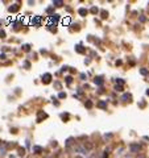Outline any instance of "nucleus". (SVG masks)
<instances>
[{
	"label": "nucleus",
	"mask_w": 149,
	"mask_h": 158,
	"mask_svg": "<svg viewBox=\"0 0 149 158\" xmlns=\"http://www.w3.org/2000/svg\"><path fill=\"white\" fill-rule=\"evenodd\" d=\"M50 78H52V75L50 74H45L42 77V82H45V83H49L50 82Z\"/></svg>",
	"instance_id": "nucleus-6"
},
{
	"label": "nucleus",
	"mask_w": 149,
	"mask_h": 158,
	"mask_svg": "<svg viewBox=\"0 0 149 158\" xmlns=\"http://www.w3.org/2000/svg\"><path fill=\"white\" fill-rule=\"evenodd\" d=\"M86 105H87V108H91V107H93V103H91V101H87Z\"/></svg>",
	"instance_id": "nucleus-21"
},
{
	"label": "nucleus",
	"mask_w": 149,
	"mask_h": 158,
	"mask_svg": "<svg viewBox=\"0 0 149 158\" xmlns=\"http://www.w3.org/2000/svg\"><path fill=\"white\" fill-rule=\"evenodd\" d=\"M91 12H93V13H96V12H98V8H96V7H93V8H91Z\"/></svg>",
	"instance_id": "nucleus-19"
},
{
	"label": "nucleus",
	"mask_w": 149,
	"mask_h": 158,
	"mask_svg": "<svg viewBox=\"0 0 149 158\" xmlns=\"http://www.w3.org/2000/svg\"><path fill=\"white\" fill-rule=\"evenodd\" d=\"M99 107L104 108V107H106V101H102V103H99Z\"/></svg>",
	"instance_id": "nucleus-22"
},
{
	"label": "nucleus",
	"mask_w": 149,
	"mask_h": 158,
	"mask_svg": "<svg viewBox=\"0 0 149 158\" xmlns=\"http://www.w3.org/2000/svg\"><path fill=\"white\" fill-rule=\"evenodd\" d=\"M24 66H25V67H29L30 65H29V62H25V63H24Z\"/></svg>",
	"instance_id": "nucleus-27"
},
{
	"label": "nucleus",
	"mask_w": 149,
	"mask_h": 158,
	"mask_svg": "<svg viewBox=\"0 0 149 158\" xmlns=\"http://www.w3.org/2000/svg\"><path fill=\"white\" fill-rule=\"evenodd\" d=\"M129 149H131V151H132V153H137V151L141 149V146H140V145H137V144H132L131 146H129Z\"/></svg>",
	"instance_id": "nucleus-1"
},
{
	"label": "nucleus",
	"mask_w": 149,
	"mask_h": 158,
	"mask_svg": "<svg viewBox=\"0 0 149 158\" xmlns=\"http://www.w3.org/2000/svg\"><path fill=\"white\" fill-rule=\"evenodd\" d=\"M19 9V5L17 4H13V7H9V12H16Z\"/></svg>",
	"instance_id": "nucleus-11"
},
{
	"label": "nucleus",
	"mask_w": 149,
	"mask_h": 158,
	"mask_svg": "<svg viewBox=\"0 0 149 158\" xmlns=\"http://www.w3.org/2000/svg\"><path fill=\"white\" fill-rule=\"evenodd\" d=\"M102 15H103L102 17H107V12H106V11H103V12H102Z\"/></svg>",
	"instance_id": "nucleus-25"
},
{
	"label": "nucleus",
	"mask_w": 149,
	"mask_h": 158,
	"mask_svg": "<svg viewBox=\"0 0 149 158\" xmlns=\"http://www.w3.org/2000/svg\"><path fill=\"white\" fill-rule=\"evenodd\" d=\"M24 50H29V45H24Z\"/></svg>",
	"instance_id": "nucleus-24"
},
{
	"label": "nucleus",
	"mask_w": 149,
	"mask_h": 158,
	"mask_svg": "<svg viewBox=\"0 0 149 158\" xmlns=\"http://www.w3.org/2000/svg\"><path fill=\"white\" fill-rule=\"evenodd\" d=\"M71 81H73V78H71V77H67V78H66V82H67V83H71Z\"/></svg>",
	"instance_id": "nucleus-20"
},
{
	"label": "nucleus",
	"mask_w": 149,
	"mask_h": 158,
	"mask_svg": "<svg viewBox=\"0 0 149 158\" xmlns=\"http://www.w3.org/2000/svg\"><path fill=\"white\" fill-rule=\"evenodd\" d=\"M19 154H20V155H24V154H25V149L20 148V149H19Z\"/></svg>",
	"instance_id": "nucleus-15"
},
{
	"label": "nucleus",
	"mask_w": 149,
	"mask_h": 158,
	"mask_svg": "<svg viewBox=\"0 0 149 158\" xmlns=\"http://www.w3.org/2000/svg\"><path fill=\"white\" fill-rule=\"evenodd\" d=\"M78 12H79V15H81V16H86L89 11H87L86 8H79V11H78Z\"/></svg>",
	"instance_id": "nucleus-9"
},
{
	"label": "nucleus",
	"mask_w": 149,
	"mask_h": 158,
	"mask_svg": "<svg viewBox=\"0 0 149 158\" xmlns=\"http://www.w3.org/2000/svg\"><path fill=\"white\" fill-rule=\"evenodd\" d=\"M77 151H79L82 154H87V149H85L83 146H78V148H77Z\"/></svg>",
	"instance_id": "nucleus-7"
},
{
	"label": "nucleus",
	"mask_w": 149,
	"mask_h": 158,
	"mask_svg": "<svg viewBox=\"0 0 149 158\" xmlns=\"http://www.w3.org/2000/svg\"><path fill=\"white\" fill-rule=\"evenodd\" d=\"M94 83H95V84H102V83H103L102 77H96L95 79H94Z\"/></svg>",
	"instance_id": "nucleus-10"
},
{
	"label": "nucleus",
	"mask_w": 149,
	"mask_h": 158,
	"mask_svg": "<svg viewBox=\"0 0 149 158\" xmlns=\"http://www.w3.org/2000/svg\"><path fill=\"white\" fill-rule=\"evenodd\" d=\"M75 158H82V157H75Z\"/></svg>",
	"instance_id": "nucleus-30"
},
{
	"label": "nucleus",
	"mask_w": 149,
	"mask_h": 158,
	"mask_svg": "<svg viewBox=\"0 0 149 158\" xmlns=\"http://www.w3.org/2000/svg\"><path fill=\"white\" fill-rule=\"evenodd\" d=\"M127 99H131V95L129 94H124L121 96V100H127Z\"/></svg>",
	"instance_id": "nucleus-14"
},
{
	"label": "nucleus",
	"mask_w": 149,
	"mask_h": 158,
	"mask_svg": "<svg viewBox=\"0 0 149 158\" xmlns=\"http://www.w3.org/2000/svg\"><path fill=\"white\" fill-rule=\"evenodd\" d=\"M56 87H57V88H61V84L58 83V82H57V83H56Z\"/></svg>",
	"instance_id": "nucleus-28"
},
{
	"label": "nucleus",
	"mask_w": 149,
	"mask_h": 158,
	"mask_svg": "<svg viewBox=\"0 0 149 158\" xmlns=\"http://www.w3.org/2000/svg\"><path fill=\"white\" fill-rule=\"evenodd\" d=\"M58 96H60L61 99H63V98H66V94H65V92H60V95H58Z\"/></svg>",
	"instance_id": "nucleus-18"
},
{
	"label": "nucleus",
	"mask_w": 149,
	"mask_h": 158,
	"mask_svg": "<svg viewBox=\"0 0 149 158\" xmlns=\"http://www.w3.org/2000/svg\"><path fill=\"white\" fill-rule=\"evenodd\" d=\"M30 23L33 24V25H40V23H41V17H38V16H34V17H32V20H30Z\"/></svg>",
	"instance_id": "nucleus-3"
},
{
	"label": "nucleus",
	"mask_w": 149,
	"mask_h": 158,
	"mask_svg": "<svg viewBox=\"0 0 149 158\" xmlns=\"http://www.w3.org/2000/svg\"><path fill=\"white\" fill-rule=\"evenodd\" d=\"M62 4H63L62 0H54V1H53V7H61Z\"/></svg>",
	"instance_id": "nucleus-8"
},
{
	"label": "nucleus",
	"mask_w": 149,
	"mask_h": 158,
	"mask_svg": "<svg viewBox=\"0 0 149 158\" xmlns=\"http://www.w3.org/2000/svg\"><path fill=\"white\" fill-rule=\"evenodd\" d=\"M74 144V138L73 137H69L66 140V148H70V146H71V145Z\"/></svg>",
	"instance_id": "nucleus-4"
},
{
	"label": "nucleus",
	"mask_w": 149,
	"mask_h": 158,
	"mask_svg": "<svg viewBox=\"0 0 149 158\" xmlns=\"http://www.w3.org/2000/svg\"><path fill=\"white\" fill-rule=\"evenodd\" d=\"M115 90H116V91H120V92H121V91H123V87H121V86H117V84H116V86H115Z\"/></svg>",
	"instance_id": "nucleus-16"
},
{
	"label": "nucleus",
	"mask_w": 149,
	"mask_h": 158,
	"mask_svg": "<svg viewBox=\"0 0 149 158\" xmlns=\"http://www.w3.org/2000/svg\"><path fill=\"white\" fill-rule=\"evenodd\" d=\"M0 37L5 38V32H4V30H0Z\"/></svg>",
	"instance_id": "nucleus-17"
},
{
	"label": "nucleus",
	"mask_w": 149,
	"mask_h": 158,
	"mask_svg": "<svg viewBox=\"0 0 149 158\" xmlns=\"http://www.w3.org/2000/svg\"><path fill=\"white\" fill-rule=\"evenodd\" d=\"M33 150L36 151V153H41V151H42V148H41V146H34Z\"/></svg>",
	"instance_id": "nucleus-13"
},
{
	"label": "nucleus",
	"mask_w": 149,
	"mask_h": 158,
	"mask_svg": "<svg viewBox=\"0 0 149 158\" xmlns=\"http://www.w3.org/2000/svg\"><path fill=\"white\" fill-rule=\"evenodd\" d=\"M62 24L63 25H69L70 24V17H65V19L62 20Z\"/></svg>",
	"instance_id": "nucleus-12"
},
{
	"label": "nucleus",
	"mask_w": 149,
	"mask_h": 158,
	"mask_svg": "<svg viewBox=\"0 0 149 158\" xmlns=\"http://www.w3.org/2000/svg\"><path fill=\"white\" fill-rule=\"evenodd\" d=\"M5 154H7V146L0 142V155H1V157H4Z\"/></svg>",
	"instance_id": "nucleus-2"
},
{
	"label": "nucleus",
	"mask_w": 149,
	"mask_h": 158,
	"mask_svg": "<svg viewBox=\"0 0 149 158\" xmlns=\"http://www.w3.org/2000/svg\"><path fill=\"white\" fill-rule=\"evenodd\" d=\"M146 73H148V71H146V70H145V69H142V70H141V74H142V75H145V74H146Z\"/></svg>",
	"instance_id": "nucleus-23"
},
{
	"label": "nucleus",
	"mask_w": 149,
	"mask_h": 158,
	"mask_svg": "<svg viewBox=\"0 0 149 158\" xmlns=\"http://www.w3.org/2000/svg\"><path fill=\"white\" fill-rule=\"evenodd\" d=\"M0 59H5V54H1L0 55Z\"/></svg>",
	"instance_id": "nucleus-26"
},
{
	"label": "nucleus",
	"mask_w": 149,
	"mask_h": 158,
	"mask_svg": "<svg viewBox=\"0 0 149 158\" xmlns=\"http://www.w3.org/2000/svg\"><path fill=\"white\" fill-rule=\"evenodd\" d=\"M50 19H52V23H54V25H56L57 21H58V19H60V15H52Z\"/></svg>",
	"instance_id": "nucleus-5"
},
{
	"label": "nucleus",
	"mask_w": 149,
	"mask_h": 158,
	"mask_svg": "<svg viewBox=\"0 0 149 158\" xmlns=\"http://www.w3.org/2000/svg\"><path fill=\"white\" fill-rule=\"evenodd\" d=\"M117 83H120V84H123V83H124V81H121V79H117Z\"/></svg>",
	"instance_id": "nucleus-29"
}]
</instances>
